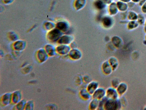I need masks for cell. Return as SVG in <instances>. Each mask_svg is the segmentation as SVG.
Listing matches in <instances>:
<instances>
[{"instance_id":"d6986e66","label":"cell","mask_w":146,"mask_h":110,"mask_svg":"<svg viewBox=\"0 0 146 110\" xmlns=\"http://www.w3.org/2000/svg\"><path fill=\"white\" fill-rule=\"evenodd\" d=\"M102 22L104 26L106 28L111 27L113 23V21L112 18L108 16L104 17L102 19Z\"/></svg>"},{"instance_id":"8d00e7d4","label":"cell","mask_w":146,"mask_h":110,"mask_svg":"<svg viewBox=\"0 0 146 110\" xmlns=\"http://www.w3.org/2000/svg\"><path fill=\"white\" fill-rule=\"evenodd\" d=\"M14 0H3L4 4H9L12 3Z\"/></svg>"},{"instance_id":"9c48e42d","label":"cell","mask_w":146,"mask_h":110,"mask_svg":"<svg viewBox=\"0 0 146 110\" xmlns=\"http://www.w3.org/2000/svg\"><path fill=\"white\" fill-rule=\"evenodd\" d=\"M119 96L116 88L111 86L106 89V97L108 98L116 99H119Z\"/></svg>"},{"instance_id":"30bf717a","label":"cell","mask_w":146,"mask_h":110,"mask_svg":"<svg viewBox=\"0 0 146 110\" xmlns=\"http://www.w3.org/2000/svg\"><path fill=\"white\" fill-rule=\"evenodd\" d=\"M73 37L71 35L63 34L60 38L57 43L58 44L70 45L73 41Z\"/></svg>"},{"instance_id":"5bb4252c","label":"cell","mask_w":146,"mask_h":110,"mask_svg":"<svg viewBox=\"0 0 146 110\" xmlns=\"http://www.w3.org/2000/svg\"><path fill=\"white\" fill-rule=\"evenodd\" d=\"M69 27L68 23L64 21L61 20L56 23V28L63 33L67 32Z\"/></svg>"},{"instance_id":"8fae6325","label":"cell","mask_w":146,"mask_h":110,"mask_svg":"<svg viewBox=\"0 0 146 110\" xmlns=\"http://www.w3.org/2000/svg\"><path fill=\"white\" fill-rule=\"evenodd\" d=\"M23 99V95L21 91L17 90L12 93V104L15 105Z\"/></svg>"},{"instance_id":"e0dca14e","label":"cell","mask_w":146,"mask_h":110,"mask_svg":"<svg viewBox=\"0 0 146 110\" xmlns=\"http://www.w3.org/2000/svg\"><path fill=\"white\" fill-rule=\"evenodd\" d=\"M127 85L124 82H120L116 88L119 96H122L126 91L127 89Z\"/></svg>"},{"instance_id":"4316f807","label":"cell","mask_w":146,"mask_h":110,"mask_svg":"<svg viewBox=\"0 0 146 110\" xmlns=\"http://www.w3.org/2000/svg\"><path fill=\"white\" fill-rule=\"evenodd\" d=\"M86 3V0H76L74 6L76 9L79 10L82 9L85 6Z\"/></svg>"},{"instance_id":"7a4b0ae2","label":"cell","mask_w":146,"mask_h":110,"mask_svg":"<svg viewBox=\"0 0 146 110\" xmlns=\"http://www.w3.org/2000/svg\"><path fill=\"white\" fill-rule=\"evenodd\" d=\"M63 34V32L55 28L47 32L46 34V38L51 42H57Z\"/></svg>"},{"instance_id":"f35d334b","label":"cell","mask_w":146,"mask_h":110,"mask_svg":"<svg viewBox=\"0 0 146 110\" xmlns=\"http://www.w3.org/2000/svg\"><path fill=\"white\" fill-rule=\"evenodd\" d=\"M143 43L144 44L146 45V34L145 36L144 39L143 41Z\"/></svg>"},{"instance_id":"ab89813d","label":"cell","mask_w":146,"mask_h":110,"mask_svg":"<svg viewBox=\"0 0 146 110\" xmlns=\"http://www.w3.org/2000/svg\"><path fill=\"white\" fill-rule=\"evenodd\" d=\"M119 1L125 2L126 3H128L129 2L131 1V0H119Z\"/></svg>"},{"instance_id":"603a6c76","label":"cell","mask_w":146,"mask_h":110,"mask_svg":"<svg viewBox=\"0 0 146 110\" xmlns=\"http://www.w3.org/2000/svg\"><path fill=\"white\" fill-rule=\"evenodd\" d=\"M99 101L98 99L92 98L89 104V109L91 110H97L99 106Z\"/></svg>"},{"instance_id":"5b68a950","label":"cell","mask_w":146,"mask_h":110,"mask_svg":"<svg viewBox=\"0 0 146 110\" xmlns=\"http://www.w3.org/2000/svg\"><path fill=\"white\" fill-rule=\"evenodd\" d=\"M49 57L44 48H40L36 52V58L40 63H42L46 62L48 60Z\"/></svg>"},{"instance_id":"74e56055","label":"cell","mask_w":146,"mask_h":110,"mask_svg":"<svg viewBox=\"0 0 146 110\" xmlns=\"http://www.w3.org/2000/svg\"><path fill=\"white\" fill-rule=\"evenodd\" d=\"M146 1V0H141L138 3L139 6L141 7Z\"/></svg>"},{"instance_id":"83f0119b","label":"cell","mask_w":146,"mask_h":110,"mask_svg":"<svg viewBox=\"0 0 146 110\" xmlns=\"http://www.w3.org/2000/svg\"><path fill=\"white\" fill-rule=\"evenodd\" d=\"M27 101L24 99H23L15 106V109L17 110H25Z\"/></svg>"},{"instance_id":"484cf974","label":"cell","mask_w":146,"mask_h":110,"mask_svg":"<svg viewBox=\"0 0 146 110\" xmlns=\"http://www.w3.org/2000/svg\"><path fill=\"white\" fill-rule=\"evenodd\" d=\"M138 14L135 11H127V20L128 21L137 20Z\"/></svg>"},{"instance_id":"4dcf8cb0","label":"cell","mask_w":146,"mask_h":110,"mask_svg":"<svg viewBox=\"0 0 146 110\" xmlns=\"http://www.w3.org/2000/svg\"><path fill=\"white\" fill-rule=\"evenodd\" d=\"M146 18L143 13L138 14V17L137 21L139 25H143L145 23Z\"/></svg>"},{"instance_id":"52a82bcc","label":"cell","mask_w":146,"mask_h":110,"mask_svg":"<svg viewBox=\"0 0 146 110\" xmlns=\"http://www.w3.org/2000/svg\"><path fill=\"white\" fill-rule=\"evenodd\" d=\"M68 55L71 60H78L82 58V53L79 49L75 48H71Z\"/></svg>"},{"instance_id":"7bdbcfd3","label":"cell","mask_w":146,"mask_h":110,"mask_svg":"<svg viewBox=\"0 0 146 110\" xmlns=\"http://www.w3.org/2000/svg\"><path fill=\"white\" fill-rule=\"evenodd\" d=\"M144 109L145 110H146V106L144 107Z\"/></svg>"},{"instance_id":"cb8c5ba5","label":"cell","mask_w":146,"mask_h":110,"mask_svg":"<svg viewBox=\"0 0 146 110\" xmlns=\"http://www.w3.org/2000/svg\"><path fill=\"white\" fill-rule=\"evenodd\" d=\"M116 4L119 11L121 12L127 11L129 8L127 3L119 1L116 3Z\"/></svg>"},{"instance_id":"2e32d148","label":"cell","mask_w":146,"mask_h":110,"mask_svg":"<svg viewBox=\"0 0 146 110\" xmlns=\"http://www.w3.org/2000/svg\"><path fill=\"white\" fill-rule=\"evenodd\" d=\"M79 95L82 99L87 101L89 100L92 97L91 95L86 88L81 89L79 92Z\"/></svg>"},{"instance_id":"e575fe53","label":"cell","mask_w":146,"mask_h":110,"mask_svg":"<svg viewBox=\"0 0 146 110\" xmlns=\"http://www.w3.org/2000/svg\"><path fill=\"white\" fill-rule=\"evenodd\" d=\"M141 11L142 13L146 14V1L141 7Z\"/></svg>"},{"instance_id":"4fadbf2b","label":"cell","mask_w":146,"mask_h":110,"mask_svg":"<svg viewBox=\"0 0 146 110\" xmlns=\"http://www.w3.org/2000/svg\"><path fill=\"white\" fill-rule=\"evenodd\" d=\"M44 48L49 57H53L57 54L56 47L50 44H47L45 45Z\"/></svg>"},{"instance_id":"7c38bea8","label":"cell","mask_w":146,"mask_h":110,"mask_svg":"<svg viewBox=\"0 0 146 110\" xmlns=\"http://www.w3.org/2000/svg\"><path fill=\"white\" fill-rule=\"evenodd\" d=\"M101 69L103 73L107 75H110L113 71L108 60L103 62L101 65Z\"/></svg>"},{"instance_id":"ac0fdd59","label":"cell","mask_w":146,"mask_h":110,"mask_svg":"<svg viewBox=\"0 0 146 110\" xmlns=\"http://www.w3.org/2000/svg\"><path fill=\"white\" fill-rule=\"evenodd\" d=\"M111 42L114 46L118 48H121L123 44L122 40L117 36H114L112 38Z\"/></svg>"},{"instance_id":"60d3db41","label":"cell","mask_w":146,"mask_h":110,"mask_svg":"<svg viewBox=\"0 0 146 110\" xmlns=\"http://www.w3.org/2000/svg\"><path fill=\"white\" fill-rule=\"evenodd\" d=\"M141 0H131V1L135 3H138Z\"/></svg>"},{"instance_id":"f546056e","label":"cell","mask_w":146,"mask_h":110,"mask_svg":"<svg viewBox=\"0 0 146 110\" xmlns=\"http://www.w3.org/2000/svg\"><path fill=\"white\" fill-rule=\"evenodd\" d=\"M9 39L13 42L19 40V36L15 32L13 31L9 32L8 34Z\"/></svg>"},{"instance_id":"ba28073f","label":"cell","mask_w":146,"mask_h":110,"mask_svg":"<svg viewBox=\"0 0 146 110\" xmlns=\"http://www.w3.org/2000/svg\"><path fill=\"white\" fill-rule=\"evenodd\" d=\"M106 89L99 87L92 95V98L100 100L106 97Z\"/></svg>"},{"instance_id":"1f68e13d","label":"cell","mask_w":146,"mask_h":110,"mask_svg":"<svg viewBox=\"0 0 146 110\" xmlns=\"http://www.w3.org/2000/svg\"><path fill=\"white\" fill-rule=\"evenodd\" d=\"M35 107V103L34 101L32 100L27 101L25 110H33Z\"/></svg>"},{"instance_id":"d6a6232c","label":"cell","mask_w":146,"mask_h":110,"mask_svg":"<svg viewBox=\"0 0 146 110\" xmlns=\"http://www.w3.org/2000/svg\"><path fill=\"white\" fill-rule=\"evenodd\" d=\"M107 98H108L106 97L99 101V106L97 110H104V106Z\"/></svg>"},{"instance_id":"44dd1931","label":"cell","mask_w":146,"mask_h":110,"mask_svg":"<svg viewBox=\"0 0 146 110\" xmlns=\"http://www.w3.org/2000/svg\"><path fill=\"white\" fill-rule=\"evenodd\" d=\"M109 11L111 15H115L118 13L119 10L116 3L113 2L110 4L109 7Z\"/></svg>"},{"instance_id":"b9f144b4","label":"cell","mask_w":146,"mask_h":110,"mask_svg":"<svg viewBox=\"0 0 146 110\" xmlns=\"http://www.w3.org/2000/svg\"><path fill=\"white\" fill-rule=\"evenodd\" d=\"M144 25H146V20H145V23Z\"/></svg>"},{"instance_id":"8992f818","label":"cell","mask_w":146,"mask_h":110,"mask_svg":"<svg viewBox=\"0 0 146 110\" xmlns=\"http://www.w3.org/2000/svg\"><path fill=\"white\" fill-rule=\"evenodd\" d=\"M27 43L25 40H18L14 42L12 45L13 49L14 50L17 52L23 51L25 48Z\"/></svg>"},{"instance_id":"6da1fadb","label":"cell","mask_w":146,"mask_h":110,"mask_svg":"<svg viewBox=\"0 0 146 110\" xmlns=\"http://www.w3.org/2000/svg\"><path fill=\"white\" fill-rule=\"evenodd\" d=\"M120 100L107 98L104 105V109L106 110H116L120 109L122 107Z\"/></svg>"},{"instance_id":"ffe728a7","label":"cell","mask_w":146,"mask_h":110,"mask_svg":"<svg viewBox=\"0 0 146 110\" xmlns=\"http://www.w3.org/2000/svg\"><path fill=\"white\" fill-rule=\"evenodd\" d=\"M139 25L137 20L128 21L126 23V28L129 31H132L137 28Z\"/></svg>"},{"instance_id":"f1b7e54d","label":"cell","mask_w":146,"mask_h":110,"mask_svg":"<svg viewBox=\"0 0 146 110\" xmlns=\"http://www.w3.org/2000/svg\"><path fill=\"white\" fill-rule=\"evenodd\" d=\"M106 3L102 0H97L94 3L95 7L98 9L102 10L104 9Z\"/></svg>"},{"instance_id":"3957f363","label":"cell","mask_w":146,"mask_h":110,"mask_svg":"<svg viewBox=\"0 0 146 110\" xmlns=\"http://www.w3.org/2000/svg\"><path fill=\"white\" fill-rule=\"evenodd\" d=\"M71 48L70 45L58 44L56 47L57 54L61 56L68 55Z\"/></svg>"},{"instance_id":"836d02e7","label":"cell","mask_w":146,"mask_h":110,"mask_svg":"<svg viewBox=\"0 0 146 110\" xmlns=\"http://www.w3.org/2000/svg\"><path fill=\"white\" fill-rule=\"evenodd\" d=\"M120 83L119 81L117 79L114 78L111 81L112 87L116 88Z\"/></svg>"},{"instance_id":"7402d4cb","label":"cell","mask_w":146,"mask_h":110,"mask_svg":"<svg viewBox=\"0 0 146 110\" xmlns=\"http://www.w3.org/2000/svg\"><path fill=\"white\" fill-rule=\"evenodd\" d=\"M108 60L113 71L116 70L119 66V61L117 58L114 56H111L109 58Z\"/></svg>"},{"instance_id":"d590c367","label":"cell","mask_w":146,"mask_h":110,"mask_svg":"<svg viewBox=\"0 0 146 110\" xmlns=\"http://www.w3.org/2000/svg\"><path fill=\"white\" fill-rule=\"evenodd\" d=\"M127 4L128 8H132L135 6V3L132 1H130L127 3Z\"/></svg>"},{"instance_id":"d4e9b609","label":"cell","mask_w":146,"mask_h":110,"mask_svg":"<svg viewBox=\"0 0 146 110\" xmlns=\"http://www.w3.org/2000/svg\"><path fill=\"white\" fill-rule=\"evenodd\" d=\"M45 30L48 32L56 28V23L50 21L46 22L43 25Z\"/></svg>"},{"instance_id":"277c9868","label":"cell","mask_w":146,"mask_h":110,"mask_svg":"<svg viewBox=\"0 0 146 110\" xmlns=\"http://www.w3.org/2000/svg\"><path fill=\"white\" fill-rule=\"evenodd\" d=\"M12 94L11 92H7L3 94L0 100V105L2 107L7 106L12 104Z\"/></svg>"},{"instance_id":"9a60e30c","label":"cell","mask_w":146,"mask_h":110,"mask_svg":"<svg viewBox=\"0 0 146 110\" xmlns=\"http://www.w3.org/2000/svg\"><path fill=\"white\" fill-rule=\"evenodd\" d=\"M99 87L98 82L96 81L93 80L88 83L86 88L89 93L92 95Z\"/></svg>"}]
</instances>
